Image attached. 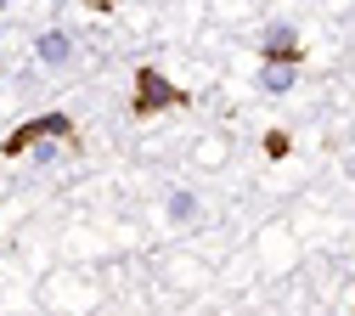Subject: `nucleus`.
I'll list each match as a JSON object with an SVG mask.
<instances>
[{"mask_svg": "<svg viewBox=\"0 0 355 316\" xmlns=\"http://www.w3.org/2000/svg\"><path fill=\"white\" fill-rule=\"evenodd\" d=\"M192 97L181 85H169V74L164 68H136V97H130V113L136 119H153V113H164V108H187Z\"/></svg>", "mask_w": 355, "mask_h": 316, "instance_id": "nucleus-1", "label": "nucleus"}, {"mask_svg": "<svg viewBox=\"0 0 355 316\" xmlns=\"http://www.w3.org/2000/svg\"><path fill=\"white\" fill-rule=\"evenodd\" d=\"M57 135H62V142H73V119H68V113H40V119L17 124V130L6 135V142H0V153H6V158H23L28 147H40V142H57Z\"/></svg>", "mask_w": 355, "mask_h": 316, "instance_id": "nucleus-2", "label": "nucleus"}, {"mask_svg": "<svg viewBox=\"0 0 355 316\" xmlns=\"http://www.w3.org/2000/svg\"><path fill=\"white\" fill-rule=\"evenodd\" d=\"M259 57L265 63H299V28L293 23H265L259 28Z\"/></svg>", "mask_w": 355, "mask_h": 316, "instance_id": "nucleus-3", "label": "nucleus"}, {"mask_svg": "<svg viewBox=\"0 0 355 316\" xmlns=\"http://www.w3.org/2000/svg\"><path fill=\"white\" fill-rule=\"evenodd\" d=\"M34 57L46 63V68H68V63H73V40H68L62 28H51V34H40V45H34Z\"/></svg>", "mask_w": 355, "mask_h": 316, "instance_id": "nucleus-4", "label": "nucleus"}, {"mask_svg": "<svg viewBox=\"0 0 355 316\" xmlns=\"http://www.w3.org/2000/svg\"><path fill=\"white\" fill-rule=\"evenodd\" d=\"M293 79H299V68H293V63H265V68H259V90H271V97L293 90Z\"/></svg>", "mask_w": 355, "mask_h": 316, "instance_id": "nucleus-5", "label": "nucleus"}, {"mask_svg": "<svg viewBox=\"0 0 355 316\" xmlns=\"http://www.w3.org/2000/svg\"><path fill=\"white\" fill-rule=\"evenodd\" d=\"M192 215H198V198H192L187 187H181V192H169V220H181V226H187Z\"/></svg>", "mask_w": 355, "mask_h": 316, "instance_id": "nucleus-6", "label": "nucleus"}, {"mask_svg": "<svg viewBox=\"0 0 355 316\" xmlns=\"http://www.w3.org/2000/svg\"><path fill=\"white\" fill-rule=\"evenodd\" d=\"M265 153L282 158V153H288V135H282V130H265Z\"/></svg>", "mask_w": 355, "mask_h": 316, "instance_id": "nucleus-7", "label": "nucleus"}]
</instances>
